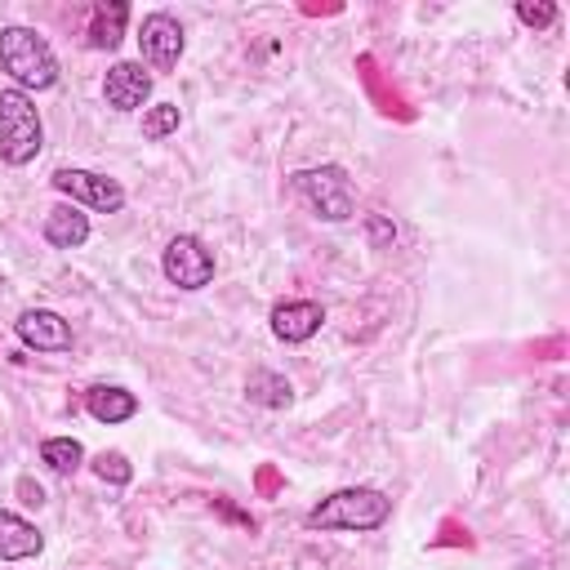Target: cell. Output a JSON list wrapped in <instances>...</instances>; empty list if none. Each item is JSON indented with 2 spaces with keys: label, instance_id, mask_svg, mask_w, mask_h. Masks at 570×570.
Listing matches in <instances>:
<instances>
[{
  "label": "cell",
  "instance_id": "cell-1",
  "mask_svg": "<svg viewBox=\"0 0 570 570\" xmlns=\"http://www.w3.org/2000/svg\"><path fill=\"white\" fill-rule=\"evenodd\" d=\"M387 517H392V499L383 490H374V485H343V490L325 494L303 517V525L307 530H356V534H365V530L387 525Z\"/></svg>",
  "mask_w": 570,
  "mask_h": 570
},
{
  "label": "cell",
  "instance_id": "cell-2",
  "mask_svg": "<svg viewBox=\"0 0 570 570\" xmlns=\"http://www.w3.org/2000/svg\"><path fill=\"white\" fill-rule=\"evenodd\" d=\"M0 67L9 71L13 89H22V94L58 85V58L36 27H18V22L0 27Z\"/></svg>",
  "mask_w": 570,
  "mask_h": 570
},
{
  "label": "cell",
  "instance_id": "cell-3",
  "mask_svg": "<svg viewBox=\"0 0 570 570\" xmlns=\"http://www.w3.org/2000/svg\"><path fill=\"white\" fill-rule=\"evenodd\" d=\"M45 147V125L36 111V98L22 89H0V160L4 165H31Z\"/></svg>",
  "mask_w": 570,
  "mask_h": 570
},
{
  "label": "cell",
  "instance_id": "cell-4",
  "mask_svg": "<svg viewBox=\"0 0 570 570\" xmlns=\"http://www.w3.org/2000/svg\"><path fill=\"white\" fill-rule=\"evenodd\" d=\"M289 183L312 205V214L321 223H347L356 214V187H352L347 169L334 165V160L330 165H312V169H294Z\"/></svg>",
  "mask_w": 570,
  "mask_h": 570
},
{
  "label": "cell",
  "instance_id": "cell-5",
  "mask_svg": "<svg viewBox=\"0 0 570 570\" xmlns=\"http://www.w3.org/2000/svg\"><path fill=\"white\" fill-rule=\"evenodd\" d=\"M214 249L200 240V236H191V232H178L169 245H165V254H160V272H165V281L169 285H178V289H205L209 281H214Z\"/></svg>",
  "mask_w": 570,
  "mask_h": 570
},
{
  "label": "cell",
  "instance_id": "cell-6",
  "mask_svg": "<svg viewBox=\"0 0 570 570\" xmlns=\"http://www.w3.org/2000/svg\"><path fill=\"white\" fill-rule=\"evenodd\" d=\"M53 191H62L71 205H85L94 214H120L125 209V187L111 174H94V169H53Z\"/></svg>",
  "mask_w": 570,
  "mask_h": 570
},
{
  "label": "cell",
  "instance_id": "cell-7",
  "mask_svg": "<svg viewBox=\"0 0 570 570\" xmlns=\"http://www.w3.org/2000/svg\"><path fill=\"white\" fill-rule=\"evenodd\" d=\"M183 49H187V36H183V22H178L174 13L156 9V13L142 18V27H138V53H142V58H138V62H142L147 71L169 76V71L178 67Z\"/></svg>",
  "mask_w": 570,
  "mask_h": 570
},
{
  "label": "cell",
  "instance_id": "cell-8",
  "mask_svg": "<svg viewBox=\"0 0 570 570\" xmlns=\"http://www.w3.org/2000/svg\"><path fill=\"white\" fill-rule=\"evenodd\" d=\"M102 98L111 111H147L151 98V71L142 62H111L102 76Z\"/></svg>",
  "mask_w": 570,
  "mask_h": 570
},
{
  "label": "cell",
  "instance_id": "cell-9",
  "mask_svg": "<svg viewBox=\"0 0 570 570\" xmlns=\"http://www.w3.org/2000/svg\"><path fill=\"white\" fill-rule=\"evenodd\" d=\"M13 334L22 347L31 352H67L71 347V325L53 312V307H27L18 321H13Z\"/></svg>",
  "mask_w": 570,
  "mask_h": 570
},
{
  "label": "cell",
  "instance_id": "cell-10",
  "mask_svg": "<svg viewBox=\"0 0 570 570\" xmlns=\"http://www.w3.org/2000/svg\"><path fill=\"white\" fill-rule=\"evenodd\" d=\"M267 321H272V334H276L281 343H307V338L321 334L325 307H321L316 298H285V303L272 307Z\"/></svg>",
  "mask_w": 570,
  "mask_h": 570
},
{
  "label": "cell",
  "instance_id": "cell-11",
  "mask_svg": "<svg viewBox=\"0 0 570 570\" xmlns=\"http://www.w3.org/2000/svg\"><path fill=\"white\" fill-rule=\"evenodd\" d=\"M85 410H89V419L111 428V423H125V419L138 414V396L129 387H120V383H94L85 392Z\"/></svg>",
  "mask_w": 570,
  "mask_h": 570
},
{
  "label": "cell",
  "instance_id": "cell-12",
  "mask_svg": "<svg viewBox=\"0 0 570 570\" xmlns=\"http://www.w3.org/2000/svg\"><path fill=\"white\" fill-rule=\"evenodd\" d=\"M40 548H45V534L27 517L0 508V561H27V557H40Z\"/></svg>",
  "mask_w": 570,
  "mask_h": 570
},
{
  "label": "cell",
  "instance_id": "cell-13",
  "mask_svg": "<svg viewBox=\"0 0 570 570\" xmlns=\"http://www.w3.org/2000/svg\"><path fill=\"white\" fill-rule=\"evenodd\" d=\"M45 240L53 249H80L89 240V214L80 205H71V200L67 205H53L45 214Z\"/></svg>",
  "mask_w": 570,
  "mask_h": 570
},
{
  "label": "cell",
  "instance_id": "cell-14",
  "mask_svg": "<svg viewBox=\"0 0 570 570\" xmlns=\"http://www.w3.org/2000/svg\"><path fill=\"white\" fill-rule=\"evenodd\" d=\"M125 22H129V4H125V0L94 4V18H89V49H116L120 36H125Z\"/></svg>",
  "mask_w": 570,
  "mask_h": 570
},
{
  "label": "cell",
  "instance_id": "cell-15",
  "mask_svg": "<svg viewBox=\"0 0 570 570\" xmlns=\"http://www.w3.org/2000/svg\"><path fill=\"white\" fill-rule=\"evenodd\" d=\"M245 396H249L254 405H263V410H285V405L294 401V387H289V379L276 374V370H254V374L245 379Z\"/></svg>",
  "mask_w": 570,
  "mask_h": 570
},
{
  "label": "cell",
  "instance_id": "cell-16",
  "mask_svg": "<svg viewBox=\"0 0 570 570\" xmlns=\"http://www.w3.org/2000/svg\"><path fill=\"white\" fill-rule=\"evenodd\" d=\"M40 463H49L58 476H71L85 463V445L76 436H49L40 441Z\"/></svg>",
  "mask_w": 570,
  "mask_h": 570
},
{
  "label": "cell",
  "instance_id": "cell-17",
  "mask_svg": "<svg viewBox=\"0 0 570 570\" xmlns=\"http://www.w3.org/2000/svg\"><path fill=\"white\" fill-rule=\"evenodd\" d=\"M178 102H151L147 111H142V138L147 142H165L169 134H178Z\"/></svg>",
  "mask_w": 570,
  "mask_h": 570
},
{
  "label": "cell",
  "instance_id": "cell-18",
  "mask_svg": "<svg viewBox=\"0 0 570 570\" xmlns=\"http://www.w3.org/2000/svg\"><path fill=\"white\" fill-rule=\"evenodd\" d=\"M94 472H98L102 481H111V485H129V481H134V463H129L120 450H102V454H94Z\"/></svg>",
  "mask_w": 570,
  "mask_h": 570
},
{
  "label": "cell",
  "instance_id": "cell-19",
  "mask_svg": "<svg viewBox=\"0 0 570 570\" xmlns=\"http://www.w3.org/2000/svg\"><path fill=\"white\" fill-rule=\"evenodd\" d=\"M517 18H521L525 27H539V31H543V27L557 22V4H530V0H521V4H517Z\"/></svg>",
  "mask_w": 570,
  "mask_h": 570
},
{
  "label": "cell",
  "instance_id": "cell-20",
  "mask_svg": "<svg viewBox=\"0 0 570 570\" xmlns=\"http://www.w3.org/2000/svg\"><path fill=\"white\" fill-rule=\"evenodd\" d=\"M365 232H370V245H374V249H387V245L396 240V227H392V218H387V214H370Z\"/></svg>",
  "mask_w": 570,
  "mask_h": 570
},
{
  "label": "cell",
  "instance_id": "cell-21",
  "mask_svg": "<svg viewBox=\"0 0 570 570\" xmlns=\"http://www.w3.org/2000/svg\"><path fill=\"white\" fill-rule=\"evenodd\" d=\"M18 494H22V503H27V508H40V503H45V490H40L31 476H22V481H18Z\"/></svg>",
  "mask_w": 570,
  "mask_h": 570
}]
</instances>
